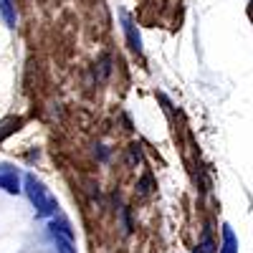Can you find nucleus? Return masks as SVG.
<instances>
[{"instance_id":"nucleus-7","label":"nucleus","mask_w":253,"mask_h":253,"mask_svg":"<svg viewBox=\"0 0 253 253\" xmlns=\"http://www.w3.org/2000/svg\"><path fill=\"white\" fill-rule=\"evenodd\" d=\"M195 253H215V246H213V241H210V233H205V238H203V243L195 248Z\"/></svg>"},{"instance_id":"nucleus-6","label":"nucleus","mask_w":253,"mask_h":253,"mask_svg":"<svg viewBox=\"0 0 253 253\" xmlns=\"http://www.w3.org/2000/svg\"><path fill=\"white\" fill-rule=\"evenodd\" d=\"M18 124H20V119H8V122H3L0 124V142H3L13 129H18Z\"/></svg>"},{"instance_id":"nucleus-4","label":"nucleus","mask_w":253,"mask_h":253,"mask_svg":"<svg viewBox=\"0 0 253 253\" xmlns=\"http://www.w3.org/2000/svg\"><path fill=\"white\" fill-rule=\"evenodd\" d=\"M0 15H3V20H5V26H8V28H15L18 15H15L13 0H0Z\"/></svg>"},{"instance_id":"nucleus-2","label":"nucleus","mask_w":253,"mask_h":253,"mask_svg":"<svg viewBox=\"0 0 253 253\" xmlns=\"http://www.w3.org/2000/svg\"><path fill=\"white\" fill-rule=\"evenodd\" d=\"M0 187L5 190V193H10V195H15L18 193V172L15 170H10L8 165H0Z\"/></svg>"},{"instance_id":"nucleus-3","label":"nucleus","mask_w":253,"mask_h":253,"mask_svg":"<svg viewBox=\"0 0 253 253\" xmlns=\"http://www.w3.org/2000/svg\"><path fill=\"white\" fill-rule=\"evenodd\" d=\"M122 23H124V33H126V41H129V48L139 53V51H142V41H139V33H137L134 23L129 20V15H126V13H122Z\"/></svg>"},{"instance_id":"nucleus-5","label":"nucleus","mask_w":253,"mask_h":253,"mask_svg":"<svg viewBox=\"0 0 253 253\" xmlns=\"http://www.w3.org/2000/svg\"><path fill=\"white\" fill-rule=\"evenodd\" d=\"M223 248H220V253H236L238 248H236V236H233V230H230V228H225L223 230Z\"/></svg>"},{"instance_id":"nucleus-1","label":"nucleus","mask_w":253,"mask_h":253,"mask_svg":"<svg viewBox=\"0 0 253 253\" xmlns=\"http://www.w3.org/2000/svg\"><path fill=\"white\" fill-rule=\"evenodd\" d=\"M26 193H28V198H31V203H33V208H36V213L38 215H43V218H48V215H53L56 210H58V203H56V198L48 193V187L41 182L36 175H26Z\"/></svg>"}]
</instances>
